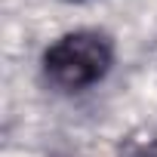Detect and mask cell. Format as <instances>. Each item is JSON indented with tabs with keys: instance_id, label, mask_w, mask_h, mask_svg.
Listing matches in <instances>:
<instances>
[{
	"instance_id": "cell-1",
	"label": "cell",
	"mask_w": 157,
	"mask_h": 157,
	"mask_svg": "<svg viewBox=\"0 0 157 157\" xmlns=\"http://www.w3.org/2000/svg\"><path fill=\"white\" fill-rule=\"evenodd\" d=\"M114 59L111 40L99 31H71L43 52L46 80L65 93H80L99 83Z\"/></svg>"
},
{
	"instance_id": "cell-2",
	"label": "cell",
	"mask_w": 157,
	"mask_h": 157,
	"mask_svg": "<svg viewBox=\"0 0 157 157\" xmlns=\"http://www.w3.org/2000/svg\"><path fill=\"white\" fill-rule=\"evenodd\" d=\"M132 157H157V142H151V145H142Z\"/></svg>"
}]
</instances>
